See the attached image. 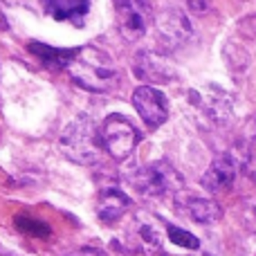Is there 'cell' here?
<instances>
[{"instance_id":"cell-1","label":"cell","mask_w":256,"mask_h":256,"mask_svg":"<svg viewBox=\"0 0 256 256\" xmlns=\"http://www.w3.org/2000/svg\"><path fill=\"white\" fill-rule=\"evenodd\" d=\"M70 76L76 86H81L88 92H110L120 84V70H117L115 61L110 54L104 50L86 45L79 48L74 58L68 66Z\"/></svg>"},{"instance_id":"cell-2","label":"cell","mask_w":256,"mask_h":256,"mask_svg":"<svg viewBox=\"0 0 256 256\" xmlns=\"http://www.w3.org/2000/svg\"><path fill=\"white\" fill-rule=\"evenodd\" d=\"M61 150L68 155L70 160H74L76 164L84 166H92L99 160V130L94 126V122L88 115H79L70 122L61 132Z\"/></svg>"},{"instance_id":"cell-3","label":"cell","mask_w":256,"mask_h":256,"mask_svg":"<svg viewBox=\"0 0 256 256\" xmlns=\"http://www.w3.org/2000/svg\"><path fill=\"white\" fill-rule=\"evenodd\" d=\"M132 189L144 198H162V196H171L182 189L184 178L178 173L176 166H171L164 160L150 162L146 166L137 168L130 178Z\"/></svg>"},{"instance_id":"cell-4","label":"cell","mask_w":256,"mask_h":256,"mask_svg":"<svg viewBox=\"0 0 256 256\" xmlns=\"http://www.w3.org/2000/svg\"><path fill=\"white\" fill-rule=\"evenodd\" d=\"M99 142H102V148L106 150L112 160L122 162L137 146V142H140V130H137L135 124H132L128 117L120 115V112H112L110 117L104 120L102 128H99Z\"/></svg>"},{"instance_id":"cell-5","label":"cell","mask_w":256,"mask_h":256,"mask_svg":"<svg viewBox=\"0 0 256 256\" xmlns=\"http://www.w3.org/2000/svg\"><path fill=\"white\" fill-rule=\"evenodd\" d=\"M153 20H155V30H158V40L166 52L182 48L194 34V27H191L184 9L176 7V4L164 7Z\"/></svg>"},{"instance_id":"cell-6","label":"cell","mask_w":256,"mask_h":256,"mask_svg":"<svg viewBox=\"0 0 256 256\" xmlns=\"http://www.w3.org/2000/svg\"><path fill=\"white\" fill-rule=\"evenodd\" d=\"M117 27L126 40H140L153 22V9L148 0H115Z\"/></svg>"},{"instance_id":"cell-7","label":"cell","mask_w":256,"mask_h":256,"mask_svg":"<svg viewBox=\"0 0 256 256\" xmlns=\"http://www.w3.org/2000/svg\"><path fill=\"white\" fill-rule=\"evenodd\" d=\"M132 74L140 81L148 84H171L176 79V66L164 54L155 50H140L132 58Z\"/></svg>"},{"instance_id":"cell-8","label":"cell","mask_w":256,"mask_h":256,"mask_svg":"<svg viewBox=\"0 0 256 256\" xmlns=\"http://www.w3.org/2000/svg\"><path fill=\"white\" fill-rule=\"evenodd\" d=\"M132 106L140 112L146 128L155 130L168 120V102L158 88L153 86H140L132 92Z\"/></svg>"},{"instance_id":"cell-9","label":"cell","mask_w":256,"mask_h":256,"mask_svg":"<svg viewBox=\"0 0 256 256\" xmlns=\"http://www.w3.org/2000/svg\"><path fill=\"white\" fill-rule=\"evenodd\" d=\"M191 102L204 117H209L212 122H218V124L230 120L232 110H234L232 97L218 86H204L200 90H191Z\"/></svg>"},{"instance_id":"cell-10","label":"cell","mask_w":256,"mask_h":256,"mask_svg":"<svg viewBox=\"0 0 256 256\" xmlns=\"http://www.w3.org/2000/svg\"><path fill=\"white\" fill-rule=\"evenodd\" d=\"M236 171H238V166H236L234 155L222 153L212 162V166H209L207 173L202 176L200 184H202L204 191H209V194H214V196L225 194V191H230L232 184H234Z\"/></svg>"},{"instance_id":"cell-11","label":"cell","mask_w":256,"mask_h":256,"mask_svg":"<svg viewBox=\"0 0 256 256\" xmlns=\"http://www.w3.org/2000/svg\"><path fill=\"white\" fill-rule=\"evenodd\" d=\"M178 212L186 216L189 220L198 222V225H212L222 216V209L218 202L209 198H198V196H182L178 200Z\"/></svg>"},{"instance_id":"cell-12","label":"cell","mask_w":256,"mask_h":256,"mask_svg":"<svg viewBox=\"0 0 256 256\" xmlns=\"http://www.w3.org/2000/svg\"><path fill=\"white\" fill-rule=\"evenodd\" d=\"M128 209H130V198H128L122 189H117V186L104 189L97 198V216L102 218L106 225L122 220Z\"/></svg>"},{"instance_id":"cell-13","label":"cell","mask_w":256,"mask_h":256,"mask_svg":"<svg viewBox=\"0 0 256 256\" xmlns=\"http://www.w3.org/2000/svg\"><path fill=\"white\" fill-rule=\"evenodd\" d=\"M90 2L92 0H40L48 16H52L54 20H72V22L84 20L90 9Z\"/></svg>"},{"instance_id":"cell-14","label":"cell","mask_w":256,"mask_h":256,"mask_svg":"<svg viewBox=\"0 0 256 256\" xmlns=\"http://www.w3.org/2000/svg\"><path fill=\"white\" fill-rule=\"evenodd\" d=\"M30 52L36 54V56L50 68H66V66H70V61L74 58L76 50H56V48H50V45H43V43H30Z\"/></svg>"},{"instance_id":"cell-15","label":"cell","mask_w":256,"mask_h":256,"mask_svg":"<svg viewBox=\"0 0 256 256\" xmlns=\"http://www.w3.org/2000/svg\"><path fill=\"white\" fill-rule=\"evenodd\" d=\"M166 232H168V238H171L176 245H180V248H186V250H198L200 248V240L196 238L191 232L180 230V227H176V225H166Z\"/></svg>"},{"instance_id":"cell-16","label":"cell","mask_w":256,"mask_h":256,"mask_svg":"<svg viewBox=\"0 0 256 256\" xmlns=\"http://www.w3.org/2000/svg\"><path fill=\"white\" fill-rule=\"evenodd\" d=\"M137 236H140L144 248H158L160 245V234L150 222H142V225L137 227Z\"/></svg>"},{"instance_id":"cell-17","label":"cell","mask_w":256,"mask_h":256,"mask_svg":"<svg viewBox=\"0 0 256 256\" xmlns=\"http://www.w3.org/2000/svg\"><path fill=\"white\" fill-rule=\"evenodd\" d=\"M70 256H104V254L97 252V250H88V248H86V250H79V252H72Z\"/></svg>"}]
</instances>
